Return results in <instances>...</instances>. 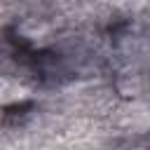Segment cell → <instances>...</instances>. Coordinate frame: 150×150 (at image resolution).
I'll use <instances>...</instances> for the list:
<instances>
[{"label":"cell","mask_w":150,"mask_h":150,"mask_svg":"<svg viewBox=\"0 0 150 150\" xmlns=\"http://www.w3.org/2000/svg\"><path fill=\"white\" fill-rule=\"evenodd\" d=\"M23 98H28V89L19 80H14V77H0V105L2 108L16 105Z\"/></svg>","instance_id":"1"},{"label":"cell","mask_w":150,"mask_h":150,"mask_svg":"<svg viewBox=\"0 0 150 150\" xmlns=\"http://www.w3.org/2000/svg\"><path fill=\"white\" fill-rule=\"evenodd\" d=\"M2 112H5V108H2V105H0V122H2Z\"/></svg>","instance_id":"2"}]
</instances>
